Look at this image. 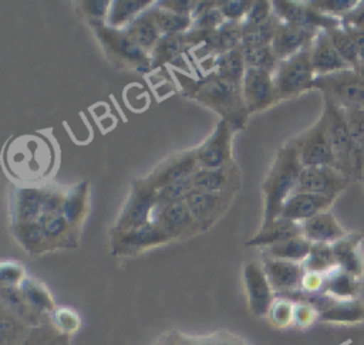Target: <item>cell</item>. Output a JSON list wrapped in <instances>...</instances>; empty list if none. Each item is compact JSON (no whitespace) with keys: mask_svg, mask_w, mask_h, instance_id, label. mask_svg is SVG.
<instances>
[{"mask_svg":"<svg viewBox=\"0 0 364 345\" xmlns=\"http://www.w3.org/2000/svg\"><path fill=\"white\" fill-rule=\"evenodd\" d=\"M50 318L54 328L65 336L70 334H74L80 328V317L71 308L57 307V310L53 312Z\"/></svg>","mask_w":364,"mask_h":345,"instance_id":"49","label":"cell"},{"mask_svg":"<svg viewBox=\"0 0 364 345\" xmlns=\"http://www.w3.org/2000/svg\"><path fill=\"white\" fill-rule=\"evenodd\" d=\"M303 165L296 148L286 142L279 148L273 163L262 183L263 193V220L262 227H267L280 217L282 209L294 192Z\"/></svg>","mask_w":364,"mask_h":345,"instance_id":"2","label":"cell"},{"mask_svg":"<svg viewBox=\"0 0 364 345\" xmlns=\"http://www.w3.org/2000/svg\"><path fill=\"white\" fill-rule=\"evenodd\" d=\"M344 111H346L348 129H350V139H351L354 182L355 180L361 182L363 163H364V109L350 108Z\"/></svg>","mask_w":364,"mask_h":345,"instance_id":"31","label":"cell"},{"mask_svg":"<svg viewBox=\"0 0 364 345\" xmlns=\"http://www.w3.org/2000/svg\"><path fill=\"white\" fill-rule=\"evenodd\" d=\"M242 95L249 115L264 111L280 101L273 72L257 68H246L242 80Z\"/></svg>","mask_w":364,"mask_h":345,"instance_id":"11","label":"cell"},{"mask_svg":"<svg viewBox=\"0 0 364 345\" xmlns=\"http://www.w3.org/2000/svg\"><path fill=\"white\" fill-rule=\"evenodd\" d=\"M294 314V302L286 297H274L270 310L267 312V318L272 325L277 328H284L293 324Z\"/></svg>","mask_w":364,"mask_h":345,"instance_id":"47","label":"cell"},{"mask_svg":"<svg viewBox=\"0 0 364 345\" xmlns=\"http://www.w3.org/2000/svg\"><path fill=\"white\" fill-rule=\"evenodd\" d=\"M350 183L351 180L333 166H307L301 169L294 192L314 193L336 199Z\"/></svg>","mask_w":364,"mask_h":345,"instance_id":"14","label":"cell"},{"mask_svg":"<svg viewBox=\"0 0 364 345\" xmlns=\"http://www.w3.org/2000/svg\"><path fill=\"white\" fill-rule=\"evenodd\" d=\"M129 37L148 54L154 50L156 43L161 38V31L156 27L149 10H145L141 13L134 21H131L125 28H124Z\"/></svg>","mask_w":364,"mask_h":345,"instance_id":"38","label":"cell"},{"mask_svg":"<svg viewBox=\"0 0 364 345\" xmlns=\"http://www.w3.org/2000/svg\"><path fill=\"white\" fill-rule=\"evenodd\" d=\"M155 206L156 190L151 187L144 177L135 179L112 229L128 230L149 223Z\"/></svg>","mask_w":364,"mask_h":345,"instance_id":"9","label":"cell"},{"mask_svg":"<svg viewBox=\"0 0 364 345\" xmlns=\"http://www.w3.org/2000/svg\"><path fill=\"white\" fill-rule=\"evenodd\" d=\"M279 18L273 14L270 20L262 24H246L242 23V45L256 47V45H272Z\"/></svg>","mask_w":364,"mask_h":345,"instance_id":"41","label":"cell"},{"mask_svg":"<svg viewBox=\"0 0 364 345\" xmlns=\"http://www.w3.org/2000/svg\"><path fill=\"white\" fill-rule=\"evenodd\" d=\"M195 189L193 179H185L168 186H164L156 190V204H168L176 202H185L191 192Z\"/></svg>","mask_w":364,"mask_h":345,"instance_id":"46","label":"cell"},{"mask_svg":"<svg viewBox=\"0 0 364 345\" xmlns=\"http://www.w3.org/2000/svg\"><path fill=\"white\" fill-rule=\"evenodd\" d=\"M185 34L161 35L159 41L149 54L152 71L166 64H175L186 51L192 50Z\"/></svg>","mask_w":364,"mask_h":345,"instance_id":"28","label":"cell"},{"mask_svg":"<svg viewBox=\"0 0 364 345\" xmlns=\"http://www.w3.org/2000/svg\"><path fill=\"white\" fill-rule=\"evenodd\" d=\"M192 179L195 189L206 192L237 195L242 186V175L236 162L222 168H198Z\"/></svg>","mask_w":364,"mask_h":345,"instance_id":"19","label":"cell"},{"mask_svg":"<svg viewBox=\"0 0 364 345\" xmlns=\"http://www.w3.org/2000/svg\"><path fill=\"white\" fill-rule=\"evenodd\" d=\"M38 223L53 250L78 246L80 231L63 214H41Z\"/></svg>","mask_w":364,"mask_h":345,"instance_id":"26","label":"cell"},{"mask_svg":"<svg viewBox=\"0 0 364 345\" xmlns=\"http://www.w3.org/2000/svg\"><path fill=\"white\" fill-rule=\"evenodd\" d=\"M80 14L90 23H105L111 1L108 0H82L77 1Z\"/></svg>","mask_w":364,"mask_h":345,"instance_id":"50","label":"cell"},{"mask_svg":"<svg viewBox=\"0 0 364 345\" xmlns=\"http://www.w3.org/2000/svg\"><path fill=\"white\" fill-rule=\"evenodd\" d=\"M321 292L337 300L357 298L360 292V278H355L340 267H336L324 274V285Z\"/></svg>","mask_w":364,"mask_h":345,"instance_id":"35","label":"cell"},{"mask_svg":"<svg viewBox=\"0 0 364 345\" xmlns=\"http://www.w3.org/2000/svg\"><path fill=\"white\" fill-rule=\"evenodd\" d=\"M321 114L326 116L328 139H330L334 159H336V168L344 176H347L351 182H354L351 139H350V129H348L346 111L330 98L323 97Z\"/></svg>","mask_w":364,"mask_h":345,"instance_id":"6","label":"cell"},{"mask_svg":"<svg viewBox=\"0 0 364 345\" xmlns=\"http://www.w3.org/2000/svg\"><path fill=\"white\" fill-rule=\"evenodd\" d=\"M208 60L210 61V64L206 67V72H215L223 78L242 84L243 75L246 72L242 45ZM208 60H203V61H208Z\"/></svg>","mask_w":364,"mask_h":345,"instance_id":"32","label":"cell"},{"mask_svg":"<svg viewBox=\"0 0 364 345\" xmlns=\"http://www.w3.org/2000/svg\"><path fill=\"white\" fill-rule=\"evenodd\" d=\"M151 221L165 231L171 240H185L202 233L186 202L156 204Z\"/></svg>","mask_w":364,"mask_h":345,"instance_id":"10","label":"cell"},{"mask_svg":"<svg viewBox=\"0 0 364 345\" xmlns=\"http://www.w3.org/2000/svg\"><path fill=\"white\" fill-rule=\"evenodd\" d=\"M361 185H363V189H364V163H363V173H361Z\"/></svg>","mask_w":364,"mask_h":345,"instance_id":"63","label":"cell"},{"mask_svg":"<svg viewBox=\"0 0 364 345\" xmlns=\"http://www.w3.org/2000/svg\"><path fill=\"white\" fill-rule=\"evenodd\" d=\"M236 195L218 193L193 189L186 197V204L192 212L202 231L209 230L229 210Z\"/></svg>","mask_w":364,"mask_h":345,"instance_id":"15","label":"cell"},{"mask_svg":"<svg viewBox=\"0 0 364 345\" xmlns=\"http://www.w3.org/2000/svg\"><path fill=\"white\" fill-rule=\"evenodd\" d=\"M273 6L272 1L267 0H256L250 7L246 18L242 23L246 24H262L273 17Z\"/></svg>","mask_w":364,"mask_h":345,"instance_id":"54","label":"cell"},{"mask_svg":"<svg viewBox=\"0 0 364 345\" xmlns=\"http://www.w3.org/2000/svg\"><path fill=\"white\" fill-rule=\"evenodd\" d=\"M301 224L303 236L311 243L334 244L336 241L347 236V231L328 210L313 216L311 219L303 221Z\"/></svg>","mask_w":364,"mask_h":345,"instance_id":"24","label":"cell"},{"mask_svg":"<svg viewBox=\"0 0 364 345\" xmlns=\"http://www.w3.org/2000/svg\"><path fill=\"white\" fill-rule=\"evenodd\" d=\"M88 213V183L81 182L65 190L63 216L78 230Z\"/></svg>","mask_w":364,"mask_h":345,"instance_id":"34","label":"cell"},{"mask_svg":"<svg viewBox=\"0 0 364 345\" xmlns=\"http://www.w3.org/2000/svg\"><path fill=\"white\" fill-rule=\"evenodd\" d=\"M155 4L161 9L178 13V14H189L192 16L196 1L195 0H158Z\"/></svg>","mask_w":364,"mask_h":345,"instance_id":"56","label":"cell"},{"mask_svg":"<svg viewBox=\"0 0 364 345\" xmlns=\"http://www.w3.org/2000/svg\"><path fill=\"white\" fill-rule=\"evenodd\" d=\"M23 297L28 302V305L43 317H51L57 310L53 295L48 288L36 278L26 277L18 285Z\"/></svg>","mask_w":364,"mask_h":345,"instance_id":"36","label":"cell"},{"mask_svg":"<svg viewBox=\"0 0 364 345\" xmlns=\"http://www.w3.org/2000/svg\"><path fill=\"white\" fill-rule=\"evenodd\" d=\"M344 28L350 34L351 40L354 41L361 62H364V31L358 30V28H353V27H344Z\"/></svg>","mask_w":364,"mask_h":345,"instance_id":"59","label":"cell"},{"mask_svg":"<svg viewBox=\"0 0 364 345\" xmlns=\"http://www.w3.org/2000/svg\"><path fill=\"white\" fill-rule=\"evenodd\" d=\"M65 192L61 189L43 187L41 214H63Z\"/></svg>","mask_w":364,"mask_h":345,"instance_id":"52","label":"cell"},{"mask_svg":"<svg viewBox=\"0 0 364 345\" xmlns=\"http://www.w3.org/2000/svg\"><path fill=\"white\" fill-rule=\"evenodd\" d=\"M26 270L21 264L11 260H4L0 267L1 285H20L26 278Z\"/></svg>","mask_w":364,"mask_h":345,"instance_id":"53","label":"cell"},{"mask_svg":"<svg viewBox=\"0 0 364 345\" xmlns=\"http://www.w3.org/2000/svg\"><path fill=\"white\" fill-rule=\"evenodd\" d=\"M181 92L209 109L220 115L233 131H242L249 118L243 95L242 84L223 78L215 72H205L200 78L192 80L178 74Z\"/></svg>","mask_w":364,"mask_h":345,"instance_id":"1","label":"cell"},{"mask_svg":"<svg viewBox=\"0 0 364 345\" xmlns=\"http://www.w3.org/2000/svg\"><path fill=\"white\" fill-rule=\"evenodd\" d=\"M262 265L273 291L279 295L283 297L301 290V281L306 273L301 263L263 256Z\"/></svg>","mask_w":364,"mask_h":345,"instance_id":"18","label":"cell"},{"mask_svg":"<svg viewBox=\"0 0 364 345\" xmlns=\"http://www.w3.org/2000/svg\"><path fill=\"white\" fill-rule=\"evenodd\" d=\"M156 27L162 35L166 34H185L192 28L193 18L189 14H178L154 4L148 9Z\"/></svg>","mask_w":364,"mask_h":345,"instance_id":"40","label":"cell"},{"mask_svg":"<svg viewBox=\"0 0 364 345\" xmlns=\"http://www.w3.org/2000/svg\"><path fill=\"white\" fill-rule=\"evenodd\" d=\"M155 345H179V344H178V338L175 339V338L169 336V338H168V339H165V341H162V339H161V341H158Z\"/></svg>","mask_w":364,"mask_h":345,"instance_id":"61","label":"cell"},{"mask_svg":"<svg viewBox=\"0 0 364 345\" xmlns=\"http://www.w3.org/2000/svg\"><path fill=\"white\" fill-rule=\"evenodd\" d=\"M198 168L199 166L195 156V150L193 149L182 150L162 160L144 179L151 187L158 190L164 186L192 177Z\"/></svg>","mask_w":364,"mask_h":345,"instance_id":"16","label":"cell"},{"mask_svg":"<svg viewBox=\"0 0 364 345\" xmlns=\"http://www.w3.org/2000/svg\"><path fill=\"white\" fill-rule=\"evenodd\" d=\"M306 271L326 274L337 267L333 244L313 243L307 258L303 261Z\"/></svg>","mask_w":364,"mask_h":345,"instance_id":"42","label":"cell"},{"mask_svg":"<svg viewBox=\"0 0 364 345\" xmlns=\"http://www.w3.org/2000/svg\"><path fill=\"white\" fill-rule=\"evenodd\" d=\"M336 199L314 195V193H306V192H294L290 195V197L286 200L280 217L293 220L297 223H303L313 216L327 212Z\"/></svg>","mask_w":364,"mask_h":345,"instance_id":"21","label":"cell"},{"mask_svg":"<svg viewBox=\"0 0 364 345\" xmlns=\"http://www.w3.org/2000/svg\"><path fill=\"white\" fill-rule=\"evenodd\" d=\"M10 231L17 243L31 256H41L47 251H53L43 226L38 221L11 224Z\"/></svg>","mask_w":364,"mask_h":345,"instance_id":"30","label":"cell"},{"mask_svg":"<svg viewBox=\"0 0 364 345\" xmlns=\"http://www.w3.org/2000/svg\"><path fill=\"white\" fill-rule=\"evenodd\" d=\"M326 33L328 34L334 48L337 50L340 57L344 60V62L353 70L357 68L361 64V60L358 57V51L355 48V44L351 40L350 34L346 31V28L343 26H338V27L326 30Z\"/></svg>","mask_w":364,"mask_h":345,"instance_id":"43","label":"cell"},{"mask_svg":"<svg viewBox=\"0 0 364 345\" xmlns=\"http://www.w3.org/2000/svg\"><path fill=\"white\" fill-rule=\"evenodd\" d=\"M311 241L307 240L304 236H297L290 240H286L283 243L264 247L263 256L277 260H287L294 263H301L307 258L310 250H311Z\"/></svg>","mask_w":364,"mask_h":345,"instance_id":"39","label":"cell"},{"mask_svg":"<svg viewBox=\"0 0 364 345\" xmlns=\"http://www.w3.org/2000/svg\"><path fill=\"white\" fill-rule=\"evenodd\" d=\"M274 16L289 24H296L301 27L316 28V30H330L341 26V20L323 14L309 1H293V0H274L272 1Z\"/></svg>","mask_w":364,"mask_h":345,"instance_id":"13","label":"cell"},{"mask_svg":"<svg viewBox=\"0 0 364 345\" xmlns=\"http://www.w3.org/2000/svg\"><path fill=\"white\" fill-rule=\"evenodd\" d=\"M95 34L107 60L117 68L141 74L151 72V55L142 50L124 28H112L105 23L88 24Z\"/></svg>","mask_w":364,"mask_h":345,"instance_id":"3","label":"cell"},{"mask_svg":"<svg viewBox=\"0 0 364 345\" xmlns=\"http://www.w3.org/2000/svg\"><path fill=\"white\" fill-rule=\"evenodd\" d=\"M233 128L220 119L212 133L196 148L195 156L199 168H222L235 162L232 155Z\"/></svg>","mask_w":364,"mask_h":345,"instance_id":"12","label":"cell"},{"mask_svg":"<svg viewBox=\"0 0 364 345\" xmlns=\"http://www.w3.org/2000/svg\"><path fill=\"white\" fill-rule=\"evenodd\" d=\"M343 27H353L364 31V0L358 3V6L351 10L348 14L341 17Z\"/></svg>","mask_w":364,"mask_h":345,"instance_id":"58","label":"cell"},{"mask_svg":"<svg viewBox=\"0 0 364 345\" xmlns=\"http://www.w3.org/2000/svg\"><path fill=\"white\" fill-rule=\"evenodd\" d=\"M310 55L316 75H327L350 68L334 48L326 30L317 33L310 47Z\"/></svg>","mask_w":364,"mask_h":345,"instance_id":"23","label":"cell"},{"mask_svg":"<svg viewBox=\"0 0 364 345\" xmlns=\"http://www.w3.org/2000/svg\"><path fill=\"white\" fill-rule=\"evenodd\" d=\"M318 31L320 30L316 28L279 21L273 35L272 48L276 57L282 61L311 45Z\"/></svg>","mask_w":364,"mask_h":345,"instance_id":"20","label":"cell"},{"mask_svg":"<svg viewBox=\"0 0 364 345\" xmlns=\"http://www.w3.org/2000/svg\"><path fill=\"white\" fill-rule=\"evenodd\" d=\"M297 236H303V224L279 217L267 227H262L246 244L264 248L283 243Z\"/></svg>","mask_w":364,"mask_h":345,"instance_id":"27","label":"cell"},{"mask_svg":"<svg viewBox=\"0 0 364 345\" xmlns=\"http://www.w3.org/2000/svg\"><path fill=\"white\" fill-rule=\"evenodd\" d=\"M320 321L338 322V324H355L364 321V304L358 298L337 300L318 314Z\"/></svg>","mask_w":364,"mask_h":345,"instance_id":"33","label":"cell"},{"mask_svg":"<svg viewBox=\"0 0 364 345\" xmlns=\"http://www.w3.org/2000/svg\"><path fill=\"white\" fill-rule=\"evenodd\" d=\"M41 202L43 187H14L10 193L11 224L38 221Z\"/></svg>","mask_w":364,"mask_h":345,"instance_id":"22","label":"cell"},{"mask_svg":"<svg viewBox=\"0 0 364 345\" xmlns=\"http://www.w3.org/2000/svg\"><path fill=\"white\" fill-rule=\"evenodd\" d=\"M310 47L311 45L282 60L273 72V81L280 101L294 98L309 89H313L317 75L311 64Z\"/></svg>","mask_w":364,"mask_h":345,"instance_id":"4","label":"cell"},{"mask_svg":"<svg viewBox=\"0 0 364 345\" xmlns=\"http://www.w3.org/2000/svg\"><path fill=\"white\" fill-rule=\"evenodd\" d=\"M311 7L323 14L340 18L348 14L358 6V0H311L309 1Z\"/></svg>","mask_w":364,"mask_h":345,"instance_id":"48","label":"cell"},{"mask_svg":"<svg viewBox=\"0 0 364 345\" xmlns=\"http://www.w3.org/2000/svg\"><path fill=\"white\" fill-rule=\"evenodd\" d=\"M1 304H3V310L13 314L26 325H30V327L44 325L46 317L40 315L28 305L18 285H1Z\"/></svg>","mask_w":364,"mask_h":345,"instance_id":"29","label":"cell"},{"mask_svg":"<svg viewBox=\"0 0 364 345\" xmlns=\"http://www.w3.org/2000/svg\"><path fill=\"white\" fill-rule=\"evenodd\" d=\"M354 70L364 78V62H361V64H360L357 68H354Z\"/></svg>","mask_w":364,"mask_h":345,"instance_id":"62","label":"cell"},{"mask_svg":"<svg viewBox=\"0 0 364 345\" xmlns=\"http://www.w3.org/2000/svg\"><path fill=\"white\" fill-rule=\"evenodd\" d=\"M171 237L162 231L154 221L128 230L111 229L109 246L112 256L131 257L146 250L171 243Z\"/></svg>","mask_w":364,"mask_h":345,"instance_id":"8","label":"cell"},{"mask_svg":"<svg viewBox=\"0 0 364 345\" xmlns=\"http://www.w3.org/2000/svg\"><path fill=\"white\" fill-rule=\"evenodd\" d=\"M243 284L250 312L255 317H267L274 300V291L267 280L262 263L249 261L245 264Z\"/></svg>","mask_w":364,"mask_h":345,"instance_id":"17","label":"cell"},{"mask_svg":"<svg viewBox=\"0 0 364 345\" xmlns=\"http://www.w3.org/2000/svg\"><path fill=\"white\" fill-rule=\"evenodd\" d=\"M243 58L246 68H257L274 72L280 60L276 57L272 45H256V47H243Z\"/></svg>","mask_w":364,"mask_h":345,"instance_id":"44","label":"cell"},{"mask_svg":"<svg viewBox=\"0 0 364 345\" xmlns=\"http://www.w3.org/2000/svg\"><path fill=\"white\" fill-rule=\"evenodd\" d=\"M324 285V274L321 273H313V271H306L303 281H301V291L316 294L321 292Z\"/></svg>","mask_w":364,"mask_h":345,"instance_id":"57","label":"cell"},{"mask_svg":"<svg viewBox=\"0 0 364 345\" xmlns=\"http://www.w3.org/2000/svg\"><path fill=\"white\" fill-rule=\"evenodd\" d=\"M152 4V0H112L105 24L112 28H125Z\"/></svg>","mask_w":364,"mask_h":345,"instance_id":"37","label":"cell"},{"mask_svg":"<svg viewBox=\"0 0 364 345\" xmlns=\"http://www.w3.org/2000/svg\"><path fill=\"white\" fill-rule=\"evenodd\" d=\"M361 239L363 236L358 233H347V236L333 244L337 267L355 278H361L364 274V258L360 250Z\"/></svg>","mask_w":364,"mask_h":345,"instance_id":"25","label":"cell"},{"mask_svg":"<svg viewBox=\"0 0 364 345\" xmlns=\"http://www.w3.org/2000/svg\"><path fill=\"white\" fill-rule=\"evenodd\" d=\"M209 345H246V344L233 335L222 334V335H215L209 341Z\"/></svg>","mask_w":364,"mask_h":345,"instance_id":"60","label":"cell"},{"mask_svg":"<svg viewBox=\"0 0 364 345\" xmlns=\"http://www.w3.org/2000/svg\"><path fill=\"white\" fill-rule=\"evenodd\" d=\"M252 6V0H218V9L226 21L242 23Z\"/></svg>","mask_w":364,"mask_h":345,"instance_id":"51","label":"cell"},{"mask_svg":"<svg viewBox=\"0 0 364 345\" xmlns=\"http://www.w3.org/2000/svg\"><path fill=\"white\" fill-rule=\"evenodd\" d=\"M294 302V314L293 324L297 327H309L314 319H318V312L313 305L304 301H293Z\"/></svg>","mask_w":364,"mask_h":345,"instance_id":"55","label":"cell"},{"mask_svg":"<svg viewBox=\"0 0 364 345\" xmlns=\"http://www.w3.org/2000/svg\"><path fill=\"white\" fill-rule=\"evenodd\" d=\"M313 89L321 91L344 109H364V78L353 68L327 75H317Z\"/></svg>","mask_w":364,"mask_h":345,"instance_id":"5","label":"cell"},{"mask_svg":"<svg viewBox=\"0 0 364 345\" xmlns=\"http://www.w3.org/2000/svg\"><path fill=\"white\" fill-rule=\"evenodd\" d=\"M300 158L303 168L307 166H333L336 168V159L333 148L328 139L326 116L320 118L304 132L289 141ZM337 169V168H336Z\"/></svg>","mask_w":364,"mask_h":345,"instance_id":"7","label":"cell"},{"mask_svg":"<svg viewBox=\"0 0 364 345\" xmlns=\"http://www.w3.org/2000/svg\"><path fill=\"white\" fill-rule=\"evenodd\" d=\"M23 321L3 310L1 314V345H23L30 335Z\"/></svg>","mask_w":364,"mask_h":345,"instance_id":"45","label":"cell"}]
</instances>
